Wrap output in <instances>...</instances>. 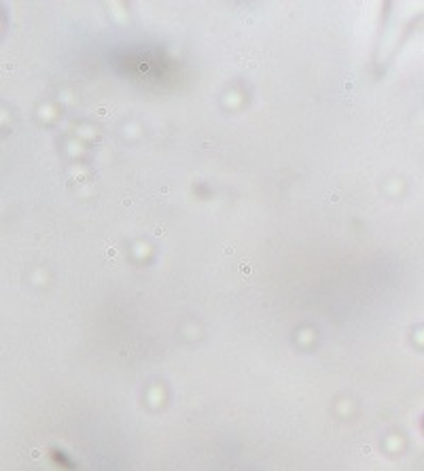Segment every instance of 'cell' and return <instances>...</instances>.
I'll return each instance as SVG.
<instances>
[{"label":"cell","instance_id":"obj_1","mask_svg":"<svg viewBox=\"0 0 424 471\" xmlns=\"http://www.w3.org/2000/svg\"><path fill=\"white\" fill-rule=\"evenodd\" d=\"M164 234V227H155V236H162Z\"/></svg>","mask_w":424,"mask_h":471}]
</instances>
